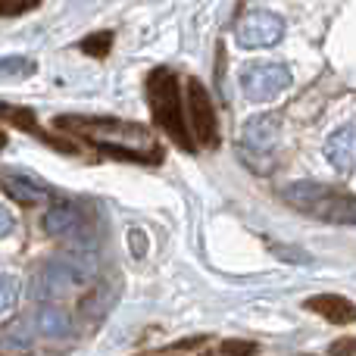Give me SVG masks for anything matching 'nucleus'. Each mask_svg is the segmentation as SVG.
<instances>
[{
	"mask_svg": "<svg viewBox=\"0 0 356 356\" xmlns=\"http://www.w3.org/2000/svg\"><path fill=\"white\" fill-rule=\"evenodd\" d=\"M54 125L60 131H72V135L97 144L110 156H119V160L160 163L163 156L154 144V135L144 125L125 122V119L116 116H56Z\"/></svg>",
	"mask_w": 356,
	"mask_h": 356,
	"instance_id": "nucleus-1",
	"label": "nucleus"
},
{
	"mask_svg": "<svg viewBox=\"0 0 356 356\" xmlns=\"http://www.w3.org/2000/svg\"><path fill=\"white\" fill-rule=\"evenodd\" d=\"M97 278V253L94 250H69L47 259L31 278V297L35 300H54L72 291L85 288Z\"/></svg>",
	"mask_w": 356,
	"mask_h": 356,
	"instance_id": "nucleus-2",
	"label": "nucleus"
},
{
	"mask_svg": "<svg viewBox=\"0 0 356 356\" xmlns=\"http://www.w3.org/2000/svg\"><path fill=\"white\" fill-rule=\"evenodd\" d=\"M284 203L332 225H356V197L319 181H294L284 188Z\"/></svg>",
	"mask_w": 356,
	"mask_h": 356,
	"instance_id": "nucleus-3",
	"label": "nucleus"
},
{
	"mask_svg": "<svg viewBox=\"0 0 356 356\" xmlns=\"http://www.w3.org/2000/svg\"><path fill=\"white\" fill-rule=\"evenodd\" d=\"M147 100H150V110H154L160 129L172 138L178 147L194 150L191 129L184 122V110H181V91H178V79L172 69L160 66L147 75Z\"/></svg>",
	"mask_w": 356,
	"mask_h": 356,
	"instance_id": "nucleus-4",
	"label": "nucleus"
},
{
	"mask_svg": "<svg viewBox=\"0 0 356 356\" xmlns=\"http://www.w3.org/2000/svg\"><path fill=\"white\" fill-rule=\"evenodd\" d=\"M44 232L56 241H69L72 250H94L88 213L72 200H60L47 209V216H44Z\"/></svg>",
	"mask_w": 356,
	"mask_h": 356,
	"instance_id": "nucleus-5",
	"label": "nucleus"
},
{
	"mask_svg": "<svg viewBox=\"0 0 356 356\" xmlns=\"http://www.w3.org/2000/svg\"><path fill=\"white\" fill-rule=\"evenodd\" d=\"M288 85H291V72L282 63H250L241 72V91L253 104H266V100L278 97Z\"/></svg>",
	"mask_w": 356,
	"mask_h": 356,
	"instance_id": "nucleus-6",
	"label": "nucleus"
},
{
	"mask_svg": "<svg viewBox=\"0 0 356 356\" xmlns=\"http://www.w3.org/2000/svg\"><path fill=\"white\" fill-rule=\"evenodd\" d=\"M188 122L194 131L200 147H219V119H216V106L209 100V91L203 81L191 79L188 81Z\"/></svg>",
	"mask_w": 356,
	"mask_h": 356,
	"instance_id": "nucleus-7",
	"label": "nucleus"
},
{
	"mask_svg": "<svg viewBox=\"0 0 356 356\" xmlns=\"http://www.w3.org/2000/svg\"><path fill=\"white\" fill-rule=\"evenodd\" d=\"M284 35V19L272 10H250L238 22L241 47H272Z\"/></svg>",
	"mask_w": 356,
	"mask_h": 356,
	"instance_id": "nucleus-8",
	"label": "nucleus"
},
{
	"mask_svg": "<svg viewBox=\"0 0 356 356\" xmlns=\"http://www.w3.org/2000/svg\"><path fill=\"white\" fill-rule=\"evenodd\" d=\"M278 131H282L278 116H272V113H259V116H250L244 122L241 141H244V147L253 150V154H269V150L278 144Z\"/></svg>",
	"mask_w": 356,
	"mask_h": 356,
	"instance_id": "nucleus-9",
	"label": "nucleus"
},
{
	"mask_svg": "<svg viewBox=\"0 0 356 356\" xmlns=\"http://www.w3.org/2000/svg\"><path fill=\"white\" fill-rule=\"evenodd\" d=\"M303 307H307L309 313L322 316L325 322H332V325H353V322H356V303L347 300V297H341V294L307 297V303H303Z\"/></svg>",
	"mask_w": 356,
	"mask_h": 356,
	"instance_id": "nucleus-10",
	"label": "nucleus"
},
{
	"mask_svg": "<svg viewBox=\"0 0 356 356\" xmlns=\"http://www.w3.org/2000/svg\"><path fill=\"white\" fill-rule=\"evenodd\" d=\"M0 188L16 203H25V207H29V203H41L44 197H47V184H44L41 178H35L29 172H16V169L0 172Z\"/></svg>",
	"mask_w": 356,
	"mask_h": 356,
	"instance_id": "nucleus-11",
	"label": "nucleus"
},
{
	"mask_svg": "<svg viewBox=\"0 0 356 356\" xmlns=\"http://www.w3.org/2000/svg\"><path fill=\"white\" fill-rule=\"evenodd\" d=\"M325 160L338 172L356 169V125H344L325 141Z\"/></svg>",
	"mask_w": 356,
	"mask_h": 356,
	"instance_id": "nucleus-12",
	"label": "nucleus"
},
{
	"mask_svg": "<svg viewBox=\"0 0 356 356\" xmlns=\"http://www.w3.org/2000/svg\"><path fill=\"white\" fill-rule=\"evenodd\" d=\"M35 316H16L13 322H6L0 328V353H25L35 344Z\"/></svg>",
	"mask_w": 356,
	"mask_h": 356,
	"instance_id": "nucleus-13",
	"label": "nucleus"
},
{
	"mask_svg": "<svg viewBox=\"0 0 356 356\" xmlns=\"http://www.w3.org/2000/svg\"><path fill=\"white\" fill-rule=\"evenodd\" d=\"M35 325H38V334L54 338V341L72 334V319H69V313L60 307H41L35 316Z\"/></svg>",
	"mask_w": 356,
	"mask_h": 356,
	"instance_id": "nucleus-14",
	"label": "nucleus"
},
{
	"mask_svg": "<svg viewBox=\"0 0 356 356\" xmlns=\"http://www.w3.org/2000/svg\"><path fill=\"white\" fill-rule=\"evenodd\" d=\"M0 122H10L13 129H22V131H31V135H41V141H50L47 135H44L41 129H38V116L31 110H25V106H16V104H3L0 100ZM54 147H60L56 141H50ZM63 150V147H60Z\"/></svg>",
	"mask_w": 356,
	"mask_h": 356,
	"instance_id": "nucleus-15",
	"label": "nucleus"
},
{
	"mask_svg": "<svg viewBox=\"0 0 356 356\" xmlns=\"http://www.w3.org/2000/svg\"><path fill=\"white\" fill-rule=\"evenodd\" d=\"M35 72V60L29 56H6L0 60V81H22Z\"/></svg>",
	"mask_w": 356,
	"mask_h": 356,
	"instance_id": "nucleus-16",
	"label": "nucleus"
},
{
	"mask_svg": "<svg viewBox=\"0 0 356 356\" xmlns=\"http://www.w3.org/2000/svg\"><path fill=\"white\" fill-rule=\"evenodd\" d=\"M110 303H113L110 288H97L91 297H85V300H81V313L91 316V319H100V316L110 309Z\"/></svg>",
	"mask_w": 356,
	"mask_h": 356,
	"instance_id": "nucleus-17",
	"label": "nucleus"
},
{
	"mask_svg": "<svg viewBox=\"0 0 356 356\" xmlns=\"http://www.w3.org/2000/svg\"><path fill=\"white\" fill-rule=\"evenodd\" d=\"M110 47H113V31H94V35H88L85 41L79 44V50L88 56H106Z\"/></svg>",
	"mask_w": 356,
	"mask_h": 356,
	"instance_id": "nucleus-18",
	"label": "nucleus"
},
{
	"mask_svg": "<svg viewBox=\"0 0 356 356\" xmlns=\"http://www.w3.org/2000/svg\"><path fill=\"white\" fill-rule=\"evenodd\" d=\"M219 353L222 356H257L259 353V344L257 341H241V338H228L219 344Z\"/></svg>",
	"mask_w": 356,
	"mask_h": 356,
	"instance_id": "nucleus-19",
	"label": "nucleus"
},
{
	"mask_svg": "<svg viewBox=\"0 0 356 356\" xmlns=\"http://www.w3.org/2000/svg\"><path fill=\"white\" fill-rule=\"evenodd\" d=\"M16 297H19V282L13 275H0V313H6L16 303Z\"/></svg>",
	"mask_w": 356,
	"mask_h": 356,
	"instance_id": "nucleus-20",
	"label": "nucleus"
},
{
	"mask_svg": "<svg viewBox=\"0 0 356 356\" xmlns=\"http://www.w3.org/2000/svg\"><path fill=\"white\" fill-rule=\"evenodd\" d=\"M328 356H356V338H341L328 347Z\"/></svg>",
	"mask_w": 356,
	"mask_h": 356,
	"instance_id": "nucleus-21",
	"label": "nucleus"
},
{
	"mask_svg": "<svg viewBox=\"0 0 356 356\" xmlns=\"http://www.w3.org/2000/svg\"><path fill=\"white\" fill-rule=\"evenodd\" d=\"M272 250L278 253L282 259H291V263H309V253H303V250H291V247H272Z\"/></svg>",
	"mask_w": 356,
	"mask_h": 356,
	"instance_id": "nucleus-22",
	"label": "nucleus"
},
{
	"mask_svg": "<svg viewBox=\"0 0 356 356\" xmlns=\"http://www.w3.org/2000/svg\"><path fill=\"white\" fill-rule=\"evenodd\" d=\"M129 241H131V253H135V257H144V253H147V238H144V232H129Z\"/></svg>",
	"mask_w": 356,
	"mask_h": 356,
	"instance_id": "nucleus-23",
	"label": "nucleus"
},
{
	"mask_svg": "<svg viewBox=\"0 0 356 356\" xmlns=\"http://www.w3.org/2000/svg\"><path fill=\"white\" fill-rule=\"evenodd\" d=\"M10 232H13V216L6 207H0V238H6Z\"/></svg>",
	"mask_w": 356,
	"mask_h": 356,
	"instance_id": "nucleus-24",
	"label": "nucleus"
},
{
	"mask_svg": "<svg viewBox=\"0 0 356 356\" xmlns=\"http://www.w3.org/2000/svg\"><path fill=\"white\" fill-rule=\"evenodd\" d=\"M25 10V3H16V0H0V16H10V13Z\"/></svg>",
	"mask_w": 356,
	"mask_h": 356,
	"instance_id": "nucleus-25",
	"label": "nucleus"
},
{
	"mask_svg": "<svg viewBox=\"0 0 356 356\" xmlns=\"http://www.w3.org/2000/svg\"><path fill=\"white\" fill-rule=\"evenodd\" d=\"M207 338H188V341H178V344L172 347V350H191V347H197V344H203Z\"/></svg>",
	"mask_w": 356,
	"mask_h": 356,
	"instance_id": "nucleus-26",
	"label": "nucleus"
},
{
	"mask_svg": "<svg viewBox=\"0 0 356 356\" xmlns=\"http://www.w3.org/2000/svg\"><path fill=\"white\" fill-rule=\"evenodd\" d=\"M6 147V135H3V131H0V150H3Z\"/></svg>",
	"mask_w": 356,
	"mask_h": 356,
	"instance_id": "nucleus-27",
	"label": "nucleus"
},
{
	"mask_svg": "<svg viewBox=\"0 0 356 356\" xmlns=\"http://www.w3.org/2000/svg\"><path fill=\"white\" fill-rule=\"evenodd\" d=\"M203 356H213V353H203Z\"/></svg>",
	"mask_w": 356,
	"mask_h": 356,
	"instance_id": "nucleus-28",
	"label": "nucleus"
}]
</instances>
